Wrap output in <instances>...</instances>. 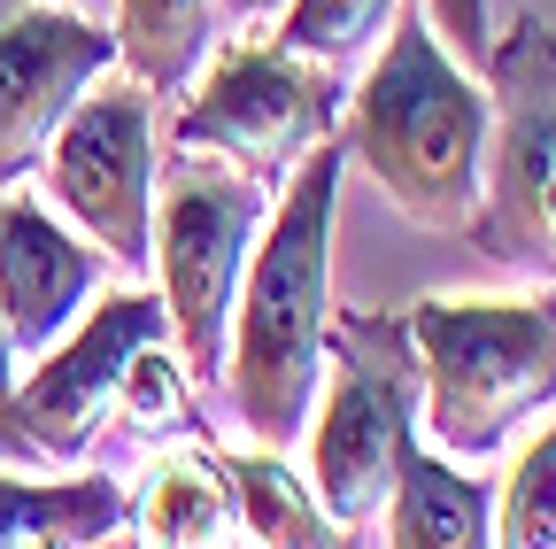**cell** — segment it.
<instances>
[{
	"label": "cell",
	"mask_w": 556,
	"mask_h": 549,
	"mask_svg": "<svg viewBox=\"0 0 556 549\" xmlns=\"http://www.w3.org/2000/svg\"><path fill=\"white\" fill-rule=\"evenodd\" d=\"M155 333H170V325H163V295H148V287L101 295L93 310H78V325L31 364V379H16V419H24L31 449L86 457L116 410V379H124L131 349Z\"/></svg>",
	"instance_id": "9c48e42d"
},
{
	"label": "cell",
	"mask_w": 556,
	"mask_h": 549,
	"mask_svg": "<svg viewBox=\"0 0 556 549\" xmlns=\"http://www.w3.org/2000/svg\"><path fill=\"white\" fill-rule=\"evenodd\" d=\"M332 140L387 186L394 210H409V225L464 233L486 163V93L456 71L441 32L409 16L379 39Z\"/></svg>",
	"instance_id": "7a4b0ae2"
},
{
	"label": "cell",
	"mask_w": 556,
	"mask_h": 549,
	"mask_svg": "<svg viewBox=\"0 0 556 549\" xmlns=\"http://www.w3.org/2000/svg\"><path fill=\"white\" fill-rule=\"evenodd\" d=\"M278 0H225V16H270Z\"/></svg>",
	"instance_id": "7402d4cb"
},
{
	"label": "cell",
	"mask_w": 556,
	"mask_h": 549,
	"mask_svg": "<svg viewBox=\"0 0 556 549\" xmlns=\"http://www.w3.org/2000/svg\"><path fill=\"white\" fill-rule=\"evenodd\" d=\"M402 0H278V47L287 54H309L325 71H348V62H364L387 32V16Z\"/></svg>",
	"instance_id": "ac0fdd59"
},
{
	"label": "cell",
	"mask_w": 556,
	"mask_h": 549,
	"mask_svg": "<svg viewBox=\"0 0 556 549\" xmlns=\"http://www.w3.org/2000/svg\"><path fill=\"white\" fill-rule=\"evenodd\" d=\"M340 171L348 148L317 140L278 201L255 225L240 295H232V325H225V372L217 387L232 395V419L248 426V441L263 449H294L317 402V372H325V279H332V201H340Z\"/></svg>",
	"instance_id": "6da1fadb"
},
{
	"label": "cell",
	"mask_w": 556,
	"mask_h": 549,
	"mask_svg": "<svg viewBox=\"0 0 556 549\" xmlns=\"http://www.w3.org/2000/svg\"><path fill=\"white\" fill-rule=\"evenodd\" d=\"M0 9H9V0H0Z\"/></svg>",
	"instance_id": "603a6c76"
},
{
	"label": "cell",
	"mask_w": 556,
	"mask_h": 549,
	"mask_svg": "<svg viewBox=\"0 0 556 549\" xmlns=\"http://www.w3.org/2000/svg\"><path fill=\"white\" fill-rule=\"evenodd\" d=\"M486 163L464 233L533 279L556 287V32L518 16L510 39H486Z\"/></svg>",
	"instance_id": "5b68a950"
},
{
	"label": "cell",
	"mask_w": 556,
	"mask_h": 549,
	"mask_svg": "<svg viewBox=\"0 0 556 549\" xmlns=\"http://www.w3.org/2000/svg\"><path fill=\"white\" fill-rule=\"evenodd\" d=\"M379 519H387L394 549H479V541H495V534H486V519H495L486 479L456 472V457H441L433 441L402 449Z\"/></svg>",
	"instance_id": "7c38bea8"
},
{
	"label": "cell",
	"mask_w": 556,
	"mask_h": 549,
	"mask_svg": "<svg viewBox=\"0 0 556 549\" xmlns=\"http://www.w3.org/2000/svg\"><path fill=\"white\" fill-rule=\"evenodd\" d=\"M426 16H433L441 47H456V54L486 62V0H426Z\"/></svg>",
	"instance_id": "ffe728a7"
},
{
	"label": "cell",
	"mask_w": 556,
	"mask_h": 549,
	"mask_svg": "<svg viewBox=\"0 0 556 549\" xmlns=\"http://www.w3.org/2000/svg\"><path fill=\"white\" fill-rule=\"evenodd\" d=\"M217 464L232 479V503H240V534L248 541H270V549H332L348 541L340 519L317 503V488L287 464V449H225L217 441Z\"/></svg>",
	"instance_id": "9a60e30c"
},
{
	"label": "cell",
	"mask_w": 556,
	"mask_h": 549,
	"mask_svg": "<svg viewBox=\"0 0 556 549\" xmlns=\"http://www.w3.org/2000/svg\"><path fill=\"white\" fill-rule=\"evenodd\" d=\"M116 62L148 93H186L217 39V0H116Z\"/></svg>",
	"instance_id": "2e32d148"
},
{
	"label": "cell",
	"mask_w": 556,
	"mask_h": 549,
	"mask_svg": "<svg viewBox=\"0 0 556 549\" xmlns=\"http://www.w3.org/2000/svg\"><path fill=\"white\" fill-rule=\"evenodd\" d=\"M263 210H270L263 186L217 155H178L163 178L148 279L163 295L170 349H178L193 387H217V372H225V325H232V295H240Z\"/></svg>",
	"instance_id": "8992f818"
},
{
	"label": "cell",
	"mask_w": 556,
	"mask_h": 549,
	"mask_svg": "<svg viewBox=\"0 0 556 549\" xmlns=\"http://www.w3.org/2000/svg\"><path fill=\"white\" fill-rule=\"evenodd\" d=\"M0 457H9V464L39 457L31 434H24V419H16V349H9V325H0Z\"/></svg>",
	"instance_id": "44dd1931"
},
{
	"label": "cell",
	"mask_w": 556,
	"mask_h": 549,
	"mask_svg": "<svg viewBox=\"0 0 556 549\" xmlns=\"http://www.w3.org/2000/svg\"><path fill=\"white\" fill-rule=\"evenodd\" d=\"M101 248L86 233L54 225L31 194L0 201V325H9V349L39 357L78 325V310L101 287Z\"/></svg>",
	"instance_id": "8fae6325"
},
{
	"label": "cell",
	"mask_w": 556,
	"mask_h": 549,
	"mask_svg": "<svg viewBox=\"0 0 556 549\" xmlns=\"http://www.w3.org/2000/svg\"><path fill=\"white\" fill-rule=\"evenodd\" d=\"M332 124H340V71L263 39L225 47L208 71H193L170 140L178 155H217L255 186H287V171L317 140H332Z\"/></svg>",
	"instance_id": "ba28073f"
},
{
	"label": "cell",
	"mask_w": 556,
	"mask_h": 549,
	"mask_svg": "<svg viewBox=\"0 0 556 549\" xmlns=\"http://www.w3.org/2000/svg\"><path fill=\"white\" fill-rule=\"evenodd\" d=\"M486 534L510 541V549H556V419H548V426L526 441V457L510 464Z\"/></svg>",
	"instance_id": "d6986e66"
},
{
	"label": "cell",
	"mask_w": 556,
	"mask_h": 549,
	"mask_svg": "<svg viewBox=\"0 0 556 549\" xmlns=\"http://www.w3.org/2000/svg\"><path fill=\"white\" fill-rule=\"evenodd\" d=\"M325 395L309 402V488L340 534L379 526L387 479L417 441V349L409 325L379 310L325 317Z\"/></svg>",
	"instance_id": "277c9868"
},
{
	"label": "cell",
	"mask_w": 556,
	"mask_h": 549,
	"mask_svg": "<svg viewBox=\"0 0 556 549\" xmlns=\"http://www.w3.org/2000/svg\"><path fill=\"white\" fill-rule=\"evenodd\" d=\"M54 210L116 271H155V93L139 78H93L39 155Z\"/></svg>",
	"instance_id": "52a82bcc"
},
{
	"label": "cell",
	"mask_w": 556,
	"mask_h": 549,
	"mask_svg": "<svg viewBox=\"0 0 556 549\" xmlns=\"http://www.w3.org/2000/svg\"><path fill=\"white\" fill-rule=\"evenodd\" d=\"M417 441L456 464L503 457L556 410V295L533 302H409Z\"/></svg>",
	"instance_id": "3957f363"
},
{
	"label": "cell",
	"mask_w": 556,
	"mask_h": 549,
	"mask_svg": "<svg viewBox=\"0 0 556 549\" xmlns=\"http://www.w3.org/2000/svg\"><path fill=\"white\" fill-rule=\"evenodd\" d=\"M124 488L109 472L78 479H9L0 472V549H93L124 534Z\"/></svg>",
	"instance_id": "5bb4252c"
},
{
	"label": "cell",
	"mask_w": 556,
	"mask_h": 549,
	"mask_svg": "<svg viewBox=\"0 0 556 549\" xmlns=\"http://www.w3.org/2000/svg\"><path fill=\"white\" fill-rule=\"evenodd\" d=\"M139 541L155 549H208V541H248L232 479L217 464V441H170L148 496H139Z\"/></svg>",
	"instance_id": "4fadbf2b"
},
{
	"label": "cell",
	"mask_w": 556,
	"mask_h": 549,
	"mask_svg": "<svg viewBox=\"0 0 556 549\" xmlns=\"http://www.w3.org/2000/svg\"><path fill=\"white\" fill-rule=\"evenodd\" d=\"M101 71H116V39L101 24L47 9V0L0 9V186L39 171L54 124Z\"/></svg>",
	"instance_id": "30bf717a"
},
{
	"label": "cell",
	"mask_w": 556,
	"mask_h": 549,
	"mask_svg": "<svg viewBox=\"0 0 556 549\" xmlns=\"http://www.w3.org/2000/svg\"><path fill=\"white\" fill-rule=\"evenodd\" d=\"M163 340H170V333H155V340H139V349H131L109 419H124V434L155 441V449H170V441H208V419L193 410V379H186L178 349H163Z\"/></svg>",
	"instance_id": "e0dca14e"
}]
</instances>
